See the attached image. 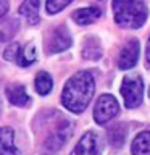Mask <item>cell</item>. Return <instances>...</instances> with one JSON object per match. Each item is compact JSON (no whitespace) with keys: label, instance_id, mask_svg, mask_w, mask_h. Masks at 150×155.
Masks as SVG:
<instances>
[{"label":"cell","instance_id":"cell-15","mask_svg":"<svg viewBox=\"0 0 150 155\" xmlns=\"http://www.w3.org/2000/svg\"><path fill=\"white\" fill-rule=\"evenodd\" d=\"M37 58V52H36V47H34L32 42L26 44L24 47H19V52H18V57H16V65L19 66H31Z\"/></svg>","mask_w":150,"mask_h":155},{"label":"cell","instance_id":"cell-18","mask_svg":"<svg viewBox=\"0 0 150 155\" xmlns=\"http://www.w3.org/2000/svg\"><path fill=\"white\" fill-rule=\"evenodd\" d=\"M71 2H73V0H47V3H45L47 13L55 15L58 12H61L63 8H66Z\"/></svg>","mask_w":150,"mask_h":155},{"label":"cell","instance_id":"cell-7","mask_svg":"<svg viewBox=\"0 0 150 155\" xmlns=\"http://www.w3.org/2000/svg\"><path fill=\"white\" fill-rule=\"evenodd\" d=\"M139 41L137 39H129L128 42L123 45L119 55H118V66L119 70H131L135 66V63L139 60Z\"/></svg>","mask_w":150,"mask_h":155},{"label":"cell","instance_id":"cell-23","mask_svg":"<svg viewBox=\"0 0 150 155\" xmlns=\"http://www.w3.org/2000/svg\"><path fill=\"white\" fill-rule=\"evenodd\" d=\"M148 99H150V87H148Z\"/></svg>","mask_w":150,"mask_h":155},{"label":"cell","instance_id":"cell-13","mask_svg":"<svg viewBox=\"0 0 150 155\" xmlns=\"http://www.w3.org/2000/svg\"><path fill=\"white\" fill-rule=\"evenodd\" d=\"M82 57L86 60H99L102 57V45L97 37L90 36L84 41V44H82Z\"/></svg>","mask_w":150,"mask_h":155},{"label":"cell","instance_id":"cell-1","mask_svg":"<svg viewBox=\"0 0 150 155\" xmlns=\"http://www.w3.org/2000/svg\"><path fill=\"white\" fill-rule=\"evenodd\" d=\"M94 91V76L89 71H79L66 81L61 92V104L73 113H82L90 104Z\"/></svg>","mask_w":150,"mask_h":155},{"label":"cell","instance_id":"cell-4","mask_svg":"<svg viewBox=\"0 0 150 155\" xmlns=\"http://www.w3.org/2000/svg\"><path fill=\"white\" fill-rule=\"evenodd\" d=\"M119 111V105L113 95L103 94L99 97L94 108V118L99 124H105L110 120H113Z\"/></svg>","mask_w":150,"mask_h":155},{"label":"cell","instance_id":"cell-5","mask_svg":"<svg viewBox=\"0 0 150 155\" xmlns=\"http://www.w3.org/2000/svg\"><path fill=\"white\" fill-rule=\"evenodd\" d=\"M71 136H73V123H70L66 120L61 121L53 129V133L45 139V149L48 152H58V150H61L66 145Z\"/></svg>","mask_w":150,"mask_h":155},{"label":"cell","instance_id":"cell-11","mask_svg":"<svg viewBox=\"0 0 150 155\" xmlns=\"http://www.w3.org/2000/svg\"><path fill=\"white\" fill-rule=\"evenodd\" d=\"M102 16L100 8L97 7H87V8H79L73 13V19L81 24V26H87V24H92L94 21H97Z\"/></svg>","mask_w":150,"mask_h":155},{"label":"cell","instance_id":"cell-21","mask_svg":"<svg viewBox=\"0 0 150 155\" xmlns=\"http://www.w3.org/2000/svg\"><path fill=\"white\" fill-rule=\"evenodd\" d=\"M145 60H147V66H150V37L147 41V50H145Z\"/></svg>","mask_w":150,"mask_h":155},{"label":"cell","instance_id":"cell-20","mask_svg":"<svg viewBox=\"0 0 150 155\" xmlns=\"http://www.w3.org/2000/svg\"><path fill=\"white\" fill-rule=\"evenodd\" d=\"M8 12V2L7 0H0V19H2Z\"/></svg>","mask_w":150,"mask_h":155},{"label":"cell","instance_id":"cell-16","mask_svg":"<svg viewBox=\"0 0 150 155\" xmlns=\"http://www.w3.org/2000/svg\"><path fill=\"white\" fill-rule=\"evenodd\" d=\"M34 86H36V91L39 95H47L50 94L52 87H53V79L52 76L45 71H41L36 76V81H34Z\"/></svg>","mask_w":150,"mask_h":155},{"label":"cell","instance_id":"cell-8","mask_svg":"<svg viewBox=\"0 0 150 155\" xmlns=\"http://www.w3.org/2000/svg\"><path fill=\"white\" fill-rule=\"evenodd\" d=\"M71 36L66 26H58L52 31L50 41H48V52L50 53H58V52H65L66 48L71 47Z\"/></svg>","mask_w":150,"mask_h":155},{"label":"cell","instance_id":"cell-3","mask_svg":"<svg viewBox=\"0 0 150 155\" xmlns=\"http://www.w3.org/2000/svg\"><path fill=\"white\" fill-rule=\"evenodd\" d=\"M121 95L128 108H135L142 104L144 81L139 74H126L121 82Z\"/></svg>","mask_w":150,"mask_h":155},{"label":"cell","instance_id":"cell-2","mask_svg":"<svg viewBox=\"0 0 150 155\" xmlns=\"http://www.w3.org/2000/svg\"><path fill=\"white\" fill-rule=\"evenodd\" d=\"M111 7L115 21L121 28L137 29L147 21L148 10L142 0H113Z\"/></svg>","mask_w":150,"mask_h":155},{"label":"cell","instance_id":"cell-22","mask_svg":"<svg viewBox=\"0 0 150 155\" xmlns=\"http://www.w3.org/2000/svg\"><path fill=\"white\" fill-rule=\"evenodd\" d=\"M0 113H2V104H0Z\"/></svg>","mask_w":150,"mask_h":155},{"label":"cell","instance_id":"cell-14","mask_svg":"<svg viewBox=\"0 0 150 155\" xmlns=\"http://www.w3.org/2000/svg\"><path fill=\"white\" fill-rule=\"evenodd\" d=\"M132 155H150V129L142 131L132 140Z\"/></svg>","mask_w":150,"mask_h":155},{"label":"cell","instance_id":"cell-17","mask_svg":"<svg viewBox=\"0 0 150 155\" xmlns=\"http://www.w3.org/2000/svg\"><path fill=\"white\" fill-rule=\"evenodd\" d=\"M108 137H110V142L113 147H121L124 144V139H126L124 124H115L111 129H108Z\"/></svg>","mask_w":150,"mask_h":155},{"label":"cell","instance_id":"cell-6","mask_svg":"<svg viewBox=\"0 0 150 155\" xmlns=\"http://www.w3.org/2000/svg\"><path fill=\"white\" fill-rule=\"evenodd\" d=\"M102 149H103V144H102L100 136L95 131H87L76 144L71 155H102Z\"/></svg>","mask_w":150,"mask_h":155},{"label":"cell","instance_id":"cell-9","mask_svg":"<svg viewBox=\"0 0 150 155\" xmlns=\"http://www.w3.org/2000/svg\"><path fill=\"white\" fill-rule=\"evenodd\" d=\"M0 155H21L15 140V131L10 126L0 128Z\"/></svg>","mask_w":150,"mask_h":155},{"label":"cell","instance_id":"cell-19","mask_svg":"<svg viewBox=\"0 0 150 155\" xmlns=\"http://www.w3.org/2000/svg\"><path fill=\"white\" fill-rule=\"evenodd\" d=\"M19 44L18 42H13V44H10V45L5 48V52H3V58L5 60H8V61H11L15 63L16 61V57H18V52H19Z\"/></svg>","mask_w":150,"mask_h":155},{"label":"cell","instance_id":"cell-12","mask_svg":"<svg viewBox=\"0 0 150 155\" xmlns=\"http://www.w3.org/2000/svg\"><path fill=\"white\" fill-rule=\"evenodd\" d=\"M39 10H41V2L39 0H24L19 7V13L21 16L26 18L29 24H37L41 16H39Z\"/></svg>","mask_w":150,"mask_h":155},{"label":"cell","instance_id":"cell-10","mask_svg":"<svg viewBox=\"0 0 150 155\" xmlns=\"http://www.w3.org/2000/svg\"><path fill=\"white\" fill-rule=\"evenodd\" d=\"M5 95L7 99L10 100L11 105H16V107H28L31 104V97L28 95L26 92V87L19 82H15V84H10L7 89H5Z\"/></svg>","mask_w":150,"mask_h":155}]
</instances>
